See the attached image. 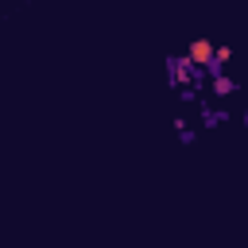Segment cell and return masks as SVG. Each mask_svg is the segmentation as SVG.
Segmentation results:
<instances>
[{
  "mask_svg": "<svg viewBox=\"0 0 248 248\" xmlns=\"http://www.w3.org/2000/svg\"><path fill=\"white\" fill-rule=\"evenodd\" d=\"M229 54H232V50H229V46H217V50H213V62H225V58H229Z\"/></svg>",
  "mask_w": 248,
  "mask_h": 248,
  "instance_id": "cell-2",
  "label": "cell"
},
{
  "mask_svg": "<svg viewBox=\"0 0 248 248\" xmlns=\"http://www.w3.org/2000/svg\"><path fill=\"white\" fill-rule=\"evenodd\" d=\"M186 62H213V46H209L205 39L190 43V50H186Z\"/></svg>",
  "mask_w": 248,
  "mask_h": 248,
  "instance_id": "cell-1",
  "label": "cell"
}]
</instances>
